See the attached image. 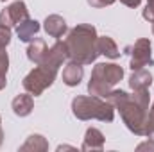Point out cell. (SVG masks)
<instances>
[{
	"instance_id": "1",
	"label": "cell",
	"mask_w": 154,
	"mask_h": 152,
	"mask_svg": "<svg viewBox=\"0 0 154 152\" xmlns=\"http://www.w3.org/2000/svg\"><path fill=\"white\" fill-rule=\"evenodd\" d=\"M149 88L133 90V95H125L115 109L120 111L122 122L125 127L136 136H147V122H149Z\"/></svg>"
},
{
	"instance_id": "2",
	"label": "cell",
	"mask_w": 154,
	"mask_h": 152,
	"mask_svg": "<svg viewBox=\"0 0 154 152\" xmlns=\"http://www.w3.org/2000/svg\"><path fill=\"white\" fill-rule=\"evenodd\" d=\"M97 38V29L90 23H79L74 29H70L65 39L68 59L82 66L91 65L99 56Z\"/></svg>"
},
{
	"instance_id": "3",
	"label": "cell",
	"mask_w": 154,
	"mask_h": 152,
	"mask_svg": "<svg viewBox=\"0 0 154 152\" xmlns=\"http://www.w3.org/2000/svg\"><path fill=\"white\" fill-rule=\"evenodd\" d=\"M72 113L77 120L113 122L115 106L97 95H79L72 100Z\"/></svg>"
},
{
	"instance_id": "4",
	"label": "cell",
	"mask_w": 154,
	"mask_h": 152,
	"mask_svg": "<svg viewBox=\"0 0 154 152\" xmlns=\"http://www.w3.org/2000/svg\"><path fill=\"white\" fill-rule=\"evenodd\" d=\"M124 77V68L115 63H97L91 70L88 82V93L97 97H106L113 86H116Z\"/></svg>"
},
{
	"instance_id": "5",
	"label": "cell",
	"mask_w": 154,
	"mask_h": 152,
	"mask_svg": "<svg viewBox=\"0 0 154 152\" xmlns=\"http://www.w3.org/2000/svg\"><path fill=\"white\" fill-rule=\"evenodd\" d=\"M56 75H57L56 70H52L48 66H43V65H38L34 70H31L25 75V79H23V88L27 90V93L38 97L47 88H50L54 84Z\"/></svg>"
},
{
	"instance_id": "6",
	"label": "cell",
	"mask_w": 154,
	"mask_h": 152,
	"mask_svg": "<svg viewBox=\"0 0 154 152\" xmlns=\"http://www.w3.org/2000/svg\"><path fill=\"white\" fill-rule=\"evenodd\" d=\"M152 52H151V41L147 38H140L131 47V70H142L145 66H152Z\"/></svg>"
},
{
	"instance_id": "7",
	"label": "cell",
	"mask_w": 154,
	"mask_h": 152,
	"mask_svg": "<svg viewBox=\"0 0 154 152\" xmlns=\"http://www.w3.org/2000/svg\"><path fill=\"white\" fill-rule=\"evenodd\" d=\"M29 18V9L25 5L23 0H16L11 5H7L5 9H2L0 13V25L4 27H16L18 23H22L23 20Z\"/></svg>"
},
{
	"instance_id": "8",
	"label": "cell",
	"mask_w": 154,
	"mask_h": 152,
	"mask_svg": "<svg viewBox=\"0 0 154 152\" xmlns=\"http://www.w3.org/2000/svg\"><path fill=\"white\" fill-rule=\"evenodd\" d=\"M66 59H68V54H66V45H65V41H56L50 48H47L45 57L41 59L39 65L48 66V68L59 72V68L63 66V63H65Z\"/></svg>"
},
{
	"instance_id": "9",
	"label": "cell",
	"mask_w": 154,
	"mask_h": 152,
	"mask_svg": "<svg viewBox=\"0 0 154 152\" xmlns=\"http://www.w3.org/2000/svg\"><path fill=\"white\" fill-rule=\"evenodd\" d=\"M43 29H45V32H47L48 36H52V38H61V36L68 31L65 18L59 16V14H50V16H47L45 22H43Z\"/></svg>"
},
{
	"instance_id": "10",
	"label": "cell",
	"mask_w": 154,
	"mask_h": 152,
	"mask_svg": "<svg viewBox=\"0 0 154 152\" xmlns=\"http://www.w3.org/2000/svg\"><path fill=\"white\" fill-rule=\"evenodd\" d=\"M11 108H13L16 116H29L32 113V109H34V99H32L31 93L29 95L27 93H20V95H16L13 99Z\"/></svg>"
},
{
	"instance_id": "11",
	"label": "cell",
	"mask_w": 154,
	"mask_h": 152,
	"mask_svg": "<svg viewBox=\"0 0 154 152\" xmlns=\"http://www.w3.org/2000/svg\"><path fill=\"white\" fill-rule=\"evenodd\" d=\"M82 150H102L104 149V134L97 127H90L84 134V141L81 145Z\"/></svg>"
},
{
	"instance_id": "12",
	"label": "cell",
	"mask_w": 154,
	"mask_h": 152,
	"mask_svg": "<svg viewBox=\"0 0 154 152\" xmlns=\"http://www.w3.org/2000/svg\"><path fill=\"white\" fill-rule=\"evenodd\" d=\"M84 75V70H82V65L70 61L65 68H63V82L66 86H79L81 81Z\"/></svg>"
},
{
	"instance_id": "13",
	"label": "cell",
	"mask_w": 154,
	"mask_h": 152,
	"mask_svg": "<svg viewBox=\"0 0 154 152\" xmlns=\"http://www.w3.org/2000/svg\"><path fill=\"white\" fill-rule=\"evenodd\" d=\"M38 32H39V22H36V20L27 18V20H23L22 23L16 25V34H18L20 41L29 43V41L34 39V36H36Z\"/></svg>"
},
{
	"instance_id": "14",
	"label": "cell",
	"mask_w": 154,
	"mask_h": 152,
	"mask_svg": "<svg viewBox=\"0 0 154 152\" xmlns=\"http://www.w3.org/2000/svg\"><path fill=\"white\" fill-rule=\"evenodd\" d=\"M97 48H99V54H102L109 59H118L122 54L118 50L116 43L113 41V38H109V36H99L97 38Z\"/></svg>"
},
{
	"instance_id": "15",
	"label": "cell",
	"mask_w": 154,
	"mask_h": 152,
	"mask_svg": "<svg viewBox=\"0 0 154 152\" xmlns=\"http://www.w3.org/2000/svg\"><path fill=\"white\" fill-rule=\"evenodd\" d=\"M45 52H47L45 39L34 38L32 41H29V47H27V57H29V61H32L34 65H39L41 59L45 57Z\"/></svg>"
},
{
	"instance_id": "16",
	"label": "cell",
	"mask_w": 154,
	"mask_h": 152,
	"mask_svg": "<svg viewBox=\"0 0 154 152\" xmlns=\"http://www.w3.org/2000/svg\"><path fill=\"white\" fill-rule=\"evenodd\" d=\"M152 84V75L149 70L142 68V70H133V75L129 77V86L131 90H142V88H149Z\"/></svg>"
},
{
	"instance_id": "17",
	"label": "cell",
	"mask_w": 154,
	"mask_h": 152,
	"mask_svg": "<svg viewBox=\"0 0 154 152\" xmlns=\"http://www.w3.org/2000/svg\"><path fill=\"white\" fill-rule=\"evenodd\" d=\"M22 152H27V150H48V141L41 136V134H31L27 138V141L20 147Z\"/></svg>"
},
{
	"instance_id": "18",
	"label": "cell",
	"mask_w": 154,
	"mask_h": 152,
	"mask_svg": "<svg viewBox=\"0 0 154 152\" xmlns=\"http://www.w3.org/2000/svg\"><path fill=\"white\" fill-rule=\"evenodd\" d=\"M7 70H9V56L5 52V47L0 45V90L7 84Z\"/></svg>"
},
{
	"instance_id": "19",
	"label": "cell",
	"mask_w": 154,
	"mask_h": 152,
	"mask_svg": "<svg viewBox=\"0 0 154 152\" xmlns=\"http://www.w3.org/2000/svg\"><path fill=\"white\" fill-rule=\"evenodd\" d=\"M142 16H143V20H147V22H151V23L154 22V0H147Z\"/></svg>"
},
{
	"instance_id": "20",
	"label": "cell",
	"mask_w": 154,
	"mask_h": 152,
	"mask_svg": "<svg viewBox=\"0 0 154 152\" xmlns=\"http://www.w3.org/2000/svg\"><path fill=\"white\" fill-rule=\"evenodd\" d=\"M9 43H11V29L0 25V45L2 47H7Z\"/></svg>"
},
{
	"instance_id": "21",
	"label": "cell",
	"mask_w": 154,
	"mask_h": 152,
	"mask_svg": "<svg viewBox=\"0 0 154 152\" xmlns=\"http://www.w3.org/2000/svg\"><path fill=\"white\" fill-rule=\"evenodd\" d=\"M115 0H88V4L91 5V7H97V9H100V7H106V5H111Z\"/></svg>"
},
{
	"instance_id": "22",
	"label": "cell",
	"mask_w": 154,
	"mask_h": 152,
	"mask_svg": "<svg viewBox=\"0 0 154 152\" xmlns=\"http://www.w3.org/2000/svg\"><path fill=\"white\" fill-rule=\"evenodd\" d=\"M136 149H138V150H145V149L154 150V141H152V138H149V141H145V143H140Z\"/></svg>"
},
{
	"instance_id": "23",
	"label": "cell",
	"mask_w": 154,
	"mask_h": 152,
	"mask_svg": "<svg viewBox=\"0 0 154 152\" xmlns=\"http://www.w3.org/2000/svg\"><path fill=\"white\" fill-rule=\"evenodd\" d=\"M120 2H122L124 5H127V7H133V9L142 4V0H120Z\"/></svg>"
},
{
	"instance_id": "24",
	"label": "cell",
	"mask_w": 154,
	"mask_h": 152,
	"mask_svg": "<svg viewBox=\"0 0 154 152\" xmlns=\"http://www.w3.org/2000/svg\"><path fill=\"white\" fill-rule=\"evenodd\" d=\"M4 143V131H2V116H0V147Z\"/></svg>"
},
{
	"instance_id": "25",
	"label": "cell",
	"mask_w": 154,
	"mask_h": 152,
	"mask_svg": "<svg viewBox=\"0 0 154 152\" xmlns=\"http://www.w3.org/2000/svg\"><path fill=\"white\" fill-rule=\"evenodd\" d=\"M152 34H154V22H152Z\"/></svg>"
},
{
	"instance_id": "26",
	"label": "cell",
	"mask_w": 154,
	"mask_h": 152,
	"mask_svg": "<svg viewBox=\"0 0 154 152\" xmlns=\"http://www.w3.org/2000/svg\"><path fill=\"white\" fill-rule=\"evenodd\" d=\"M2 2H5V0H2Z\"/></svg>"
},
{
	"instance_id": "27",
	"label": "cell",
	"mask_w": 154,
	"mask_h": 152,
	"mask_svg": "<svg viewBox=\"0 0 154 152\" xmlns=\"http://www.w3.org/2000/svg\"><path fill=\"white\" fill-rule=\"evenodd\" d=\"M152 106H154V102H152Z\"/></svg>"
}]
</instances>
